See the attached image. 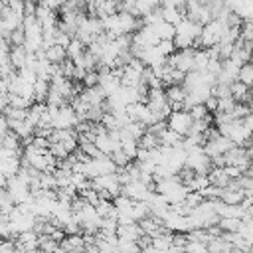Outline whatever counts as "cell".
<instances>
[{
  "label": "cell",
  "mask_w": 253,
  "mask_h": 253,
  "mask_svg": "<svg viewBox=\"0 0 253 253\" xmlns=\"http://www.w3.org/2000/svg\"><path fill=\"white\" fill-rule=\"evenodd\" d=\"M154 192H158L170 206H174V204L186 200V196H188L190 190L186 188V184H184V182L180 180V176L176 174V176H172V178H164V180L154 182Z\"/></svg>",
  "instance_id": "1"
},
{
  "label": "cell",
  "mask_w": 253,
  "mask_h": 253,
  "mask_svg": "<svg viewBox=\"0 0 253 253\" xmlns=\"http://www.w3.org/2000/svg\"><path fill=\"white\" fill-rule=\"evenodd\" d=\"M49 115H51V128H75L79 125V117L75 113L73 107L63 105V107H49Z\"/></svg>",
  "instance_id": "2"
},
{
  "label": "cell",
  "mask_w": 253,
  "mask_h": 253,
  "mask_svg": "<svg viewBox=\"0 0 253 253\" xmlns=\"http://www.w3.org/2000/svg\"><path fill=\"white\" fill-rule=\"evenodd\" d=\"M144 103L160 121H166L168 115L172 113V107L168 103V97H166L164 89H148V95H146Z\"/></svg>",
  "instance_id": "3"
},
{
  "label": "cell",
  "mask_w": 253,
  "mask_h": 253,
  "mask_svg": "<svg viewBox=\"0 0 253 253\" xmlns=\"http://www.w3.org/2000/svg\"><path fill=\"white\" fill-rule=\"evenodd\" d=\"M186 168L194 170L196 174H210L213 164H211V158L206 154L204 146H194L186 150Z\"/></svg>",
  "instance_id": "4"
},
{
  "label": "cell",
  "mask_w": 253,
  "mask_h": 253,
  "mask_svg": "<svg viewBox=\"0 0 253 253\" xmlns=\"http://www.w3.org/2000/svg\"><path fill=\"white\" fill-rule=\"evenodd\" d=\"M8 219H10V225L16 233V237L20 233H26V231H32L34 229V223H36V215L26 211L22 206H14L8 213Z\"/></svg>",
  "instance_id": "5"
},
{
  "label": "cell",
  "mask_w": 253,
  "mask_h": 253,
  "mask_svg": "<svg viewBox=\"0 0 253 253\" xmlns=\"http://www.w3.org/2000/svg\"><path fill=\"white\" fill-rule=\"evenodd\" d=\"M192 125H194V119L190 117L188 111H172L166 119V126L178 132L180 136H186L192 130Z\"/></svg>",
  "instance_id": "6"
},
{
  "label": "cell",
  "mask_w": 253,
  "mask_h": 253,
  "mask_svg": "<svg viewBox=\"0 0 253 253\" xmlns=\"http://www.w3.org/2000/svg\"><path fill=\"white\" fill-rule=\"evenodd\" d=\"M6 192H8V196L12 198V202H14L16 206H22L24 202H28V200L32 198V188H30L26 182H22L18 176L8 178Z\"/></svg>",
  "instance_id": "7"
},
{
  "label": "cell",
  "mask_w": 253,
  "mask_h": 253,
  "mask_svg": "<svg viewBox=\"0 0 253 253\" xmlns=\"http://www.w3.org/2000/svg\"><path fill=\"white\" fill-rule=\"evenodd\" d=\"M121 194L128 196V198L134 200V202H148L150 196L154 194V186H148V184H144V182H140V180H130L128 184L123 186Z\"/></svg>",
  "instance_id": "8"
},
{
  "label": "cell",
  "mask_w": 253,
  "mask_h": 253,
  "mask_svg": "<svg viewBox=\"0 0 253 253\" xmlns=\"http://www.w3.org/2000/svg\"><path fill=\"white\" fill-rule=\"evenodd\" d=\"M223 162H225V166H237L241 172H247L251 158L247 156V148L245 146H237L235 144L223 154Z\"/></svg>",
  "instance_id": "9"
},
{
  "label": "cell",
  "mask_w": 253,
  "mask_h": 253,
  "mask_svg": "<svg viewBox=\"0 0 253 253\" xmlns=\"http://www.w3.org/2000/svg\"><path fill=\"white\" fill-rule=\"evenodd\" d=\"M117 237L140 241V239L144 237V231H142V227H140L138 221H126V223H119V227H117Z\"/></svg>",
  "instance_id": "10"
},
{
  "label": "cell",
  "mask_w": 253,
  "mask_h": 253,
  "mask_svg": "<svg viewBox=\"0 0 253 253\" xmlns=\"http://www.w3.org/2000/svg\"><path fill=\"white\" fill-rule=\"evenodd\" d=\"M59 247H63L67 253H85V237H83V233L65 235L59 241Z\"/></svg>",
  "instance_id": "11"
},
{
  "label": "cell",
  "mask_w": 253,
  "mask_h": 253,
  "mask_svg": "<svg viewBox=\"0 0 253 253\" xmlns=\"http://www.w3.org/2000/svg\"><path fill=\"white\" fill-rule=\"evenodd\" d=\"M28 57H30V51H28L24 45H12V47H10V65H12L16 71H20L22 67H26Z\"/></svg>",
  "instance_id": "12"
},
{
  "label": "cell",
  "mask_w": 253,
  "mask_h": 253,
  "mask_svg": "<svg viewBox=\"0 0 253 253\" xmlns=\"http://www.w3.org/2000/svg\"><path fill=\"white\" fill-rule=\"evenodd\" d=\"M233 245L231 241H227V237L221 233L217 237H211L208 241V253H233Z\"/></svg>",
  "instance_id": "13"
},
{
  "label": "cell",
  "mask_w": 253,
  "mask_h": 253,
  "mask_svg": "<svg viewBox=\"0 0 253 253\" xmlns=\"http://www.w3.org/2000/svg\"><path fill=\"white\" fill-rule=\"evenodd\" d=\"M43 53H45V59H47L49 63H53V65H59V63H63V61L67 59V51H65V47H63V45H57V43L45 47Z\"/></svg>",
  "instance_id": "14"
},
{
  "label": "cell",
  "mask_w": 253,
  "mask_h": 253,
  "mask_svg": "<svg viewBox=\"0 0 253 253\" xmlns=\"http://www.w3.org/2000/svg\"><path fill=\"white\" fill-rule=\"evenodd\" d=\"M148 28H150L160 40H174V36H176V26H172V24H168V22H164V20H160V22L148 26Z\"/></svg>",
  "instance_id": "15"
},
{
  "label": "cell",
  "mask_w": 253,
  "mask_h": 253,
  "mask_svg": "<svg viewBox=\"0 0 253 253\" xmlns=\"http://www.w3.org/2000/svg\"><path fill=\"white\" fill-rule=\"evenodd\" d=\"M231 97L237 101V103H249L253 93H251V87L243 85L241 81H233L231 83Z\"/></svg>",
  "instance_id": "16"
},
{
  "label": "cell",
  "mask_w": 253,
  "mask_h": 253,
  "mask_svg": "<svg viewBox=\"0 0 253 253\" xmlns=\"http://www.w3.org/2000/svg\"><path fill=\"white\" fill-rule=\"evenodd\" d=\"M208 178H210V184L211 186H217V188H227L231 184V178L225 174V170L223 168H215V166L210 170Z\"/></svg>",
  "instance_id": "17"
},
{
  "label": "cell",
  "mask_w": 253,
  "mask_h": 253,
  "mask_svg": "<svg viewBox=\"0 0 253 253\" xmlns=\"http://www.w3.org/2000/svg\"><path fill=\"white\" fill-rule=\"evenodd\" d=\"M158 140H160V146H182L184 136H180L178 132H174L172 128H168V126H166V128L160 132Z\"/></svg>",
  "instance_id": "18"
},
{
  "label": "cell",
  "mask_w": 253,
  "mask_h": 253,
  "mask_svg": "<svg viewBox=\"0 0 253 253\" xmlns=\"http://www.w3.org/2000/svg\"><path fill=\"white\" fill-rule=\"evenodd\" d=\"M65 51H67V59H71V61H75L77 57H81L85 51H87V45L81 42V40H77V38H73L71 42H69V45L65 47Z\"/></svg>",
  "instance_id": "19"
},
{
  "label": "cell",
  "mask_w": 253,
  "mask_h": 253,
  "mask_svg": "<svg viewBox=\"0 0 253 253\" xmlns=\"http://www.w3.org/2000/svg\"><path fill=\"white\" fill-rule=\"evenodd\" d=\"M47 93H49V81L38 79L34 83V103H45Z\"/></svg>",
  "instance_id": "20"
},
{
  "label": "cell",
  "mask_w": 253,
  "mask_h": 253,
  "mask_svg": "<svg viewBox=\"0 0 253 253\" xmlns=\"http://www.w3.org/2000/svg\"><path fill=\"white\" fill-rule=\"evenodd\" d=\"M117 251L119 253H140L142 247L138 241H132V239H117Z\"/></svg>",
  "instance_id": "21"
},
{
  "label": "cell",
  "mask_w": 253,
  "mask_h": 253,
  "mask_svg": "<svg viewBox=\"0 0 253 253\" xmlns=\"http://www.w3.org/2000/svg\"><path fill=\"white\" fill-rule=\"evenodd\" d=\"M210 63V51L208 49H196L194 51V71H206Z\"/></svg>",
  "instance_id": "22"
},
{
  "label": "cell",
  "mask_w": 253,
  "mask_h": 253,
  "mask_svg": "<svg viewBox=\"0 0 253 253\" xmlns=\"http://www.w3.org/2000/svg\"><path fill=\"white\" fill-rule=\"evenodd\" d=\"M217 225H219V229L223 233H237L239 225H241V219H237V217H221L217 221Z\"/></svg>",
  "instance_id": "23"
},
{
  "label": "cell",
  "mask_w": 253,
  "mask_h": 253,
  "mask_svg": "<svg viewBox=\"0 0 253 253\" xmlns=\"http://www.w3.org/2000/svg\"><path fill=\"white\" fill-rule=\"evenodd\" d=\"M186 16L178 12V8H162V20L172 24V26H178Z\"/></svg>",
  "instance_id": "24"
},
{
  "label": "cell",
  "mask_w": 253,
  "mask_h": 253,
  "mask_svg": "<svg viewBox=\"0 0 253 253\" xmlns=\"http://www.w3.org/2000/svg\"><path fill=\"white\" fill-rule=\"evenodd\" d=\"M237 81H241V83L247 85V87L253 85V63H251V61H249V63H243V65L239 67Z\"/></svg>",
  "instance_id": "25"
},
{
  "label": "cell",
  "mask_w": 253,
  "mask_h": 253,
  "mask_svg": "<svg viewBox=\"0 0 253 253\" xmlns=\"http://www.w3.org/2000/svg\"><path fill=\"white\" fill-rule=\"evenodd\" d=\"M188 113H190V117L194 121H204V119H210L211 117V113L206 109V105H194V107L188 109Z\"/></svg>",
  "instance_id": "26"
},
{
  "label": "cell",
  "mask_w": 253,
  "mask_h": 253,
  "mask_svg": "<svg viewBox=\"0 0 253 253\" xmlns=\"http://www.w3.org/2000/svg\"><path fill=\"white\" fill-rule=\"evenodd\" d=\"M0 237L2 239H14L16 237V233H14L12 225H10L8 215H0Z\"/></svg>",
  "instance_id": "27"
},
{
  "label": "cell",
  "mask_w": 253,
  "mask_h": 253,
  "mask_svg": "<svg viewBox=\"0 0 253 253\" xmlns=\"http://www.w3.org/2000/svg\"><path fill=\"white\" fill-rule=\"evenodd\" d=\"M211 95L217 97V99H227V97H231V85L215 81V85L211 87Z\"/></svg>",
  "instance_id": "28"
},
{
  "label": "cell",
  "mask_w": 253,
  "mask_h": 253,
  "mask_svg": "<svg viewBox=\"0 0 253 253\" xmlns=\"http://www.w3.org/2000/svg\"><path fill=\"white\" fill-rule=\"evenodd\" d=\"M111 158H113V162L117 164V168H125V166H128V164L132 162V160H130V158H128L121 148H119V150H115V152L111 154Z\"/></svg>",
  "instance_id": "29"
},
{
  "label": "cell",
  "mask_w": 253,
  "mask_h": 253,
  "mask_svg": "<svg viewBox=\"0 0 253 253\" xmlns=\"http://www.w3.org/2000/svg\"><path fill=\"white\" fill-rule=\"evenodd\" d=\"M241 40L253 43V20H243V24H241Z\"/></svg>",
  "instance_id": "30"
},
{
  "label": "cell",
  "mask_w": 253,
  "mask_h": 253,
  "mask_svg": "<svg viewBox=\"0 0 253 253\" xmlns=\"http://www.w3.org/2000/svg\"><path fill=\"white\" fill-rule=\"evenodd\" d=\"M237 101L233 97H227V99H219V105H217V111L215 113H231L235 109Z\"/></svg>",
  "instance_id": "31"
},
{
  "label": "cell",
  "mask_w": 253,
  "mask_h": 253,
  "mask_svg": "<svg viewBox=\"0 0 253 253\" xmlns=\"http://www.w3.org/2000/svg\"><path fill=\"white\" fill-rule=\"evenodd\" d=\"M8 42H10L12 45H24V42H26V34H24V30H22V28L14 30V32L8 36Z\"/></svg>",
  "instance_id": "32"
},
{
  "label": "cell",
  "mask_w": 253,
  "mask_h": 253,
  "mask_svg": "<svg viewBox=\"0 0 253 253\" xmlns=\"http://www.w3.org/2000/svg\"><path fill=\"white\" fill-rule=\"evenodd\" d=\"M186 253H208V245L206 243H200V241H188Z\"/></svg>",
  "instance_id": "33"
},
{
  "label": "cell",
  "mask_w": 253,
  "mask_h": 253,
  "mask_svg": "<svg viewBox=\"0 0 253 253\" xmlns=\"http://www.w3.org/2000/svg\"><path fill=\"white\" fill-rule=\"evenodd\" d=\"M83 85L85 87H95V85H99V71L95 69V71H89L85 77H83Z\"/></svg>",
  "instance_id": "34"
},
{
  "label": "cell",
  "mask_w": 253,
  "mask_h": 253,
  "mask_svg": "<svg viewBox=\"0 0 253 253\" xmlns=\"http://www.w3.org/2000/svg\"><path fill=\"white\" fill-rule=\"evenodd\" d=\"M8 132H10V125H8V119L0 113V144H2V140L8 136Z\"/></svg>",
  "instance_id": "35"
},
{
  "label": "cell",
  "mask_w": 253,
  "mask_h": 253,
  "mask_svg": "<svg viewBox=\"0 0 253 253\" xmlns=\"http://www.w3.org/2000/svg\"><path fill=\"white\" fill-rule=\"evenodd\" d=\"M204 105H206V109H208V111H210V113L213 115V113L217 111V105H219V99H217V97H213V95H210V97L206 99V103H204Z\"/></svg>",
  "instance_id": "36"
},
{
  "label": "cell",
  "mask_w": 253,
  "mask_h": 253,
  "mask_svg": "<svg viewBox=\"0 0 253 253\" xmlns=\"http://www.w3.org/2000/svg\"><path fill=\"white\" fill-rule=\"evenodd\" d=\"M10 107V95L8 93H4V91H0V113L4 115V111Z\"/></svg>",
  "instance_id": "37"
},
{
  "label": "cell",
  "mask_w": 253,
  "mask_h": 253,
  "mask_svg": "<svg viewBox=\"0 0 253 253\" xmlns=\"http://www.w3.org/2000/svg\"><path fill=\"white\" fill-rule=\"evenodd\" d=\"M140 253H164L162 249H158V247H154L152 243L150 245H146V247H142V251Z\"/></svg>",
  "instance_id": "38"
},
{
  "label": "cell",
  "mask_w": 253,
  "mask_h": 253,
  "mask_svg": "<svg viewBox=\"0 0 253 253\" xmlns=\"http://www.w3.org/2000/svg\"><path fill=\"white\" fill-rule=\"evenodd\" d=\"M247 174H249V176H253V160L249 162V168H247Z\"/></svg>",
  "instance_id": "39"
},
{
  "label": "cell",
  "mask_w": 253,
  "mask_h": 253,
  "mask_svg": "<svg viewBox=\"0 0 253 253\" xmlns=\"http://www.w3.org/2000/svg\"><path fill=\"white\" fill-rule=\"evenodd\" d=\"M247 105H249V109H251V113H253V97H251V101H249Z\"/></svg>",
  "instance_id": "40"
},
{
  "label": "cell",
  "mask_w": 253,
  "mask_h": 253,
  "mask_svg": "<svg viewBox=\"0 0 253 253\" xmlns=\"http://www.w3.org/2000/svg\"><path fill=\"white\" fill-rule=\"evenodd\" d=\"M247 146H253V134H251V138H249V142H247ZM245 146V148H247Z\"/></svg>",
  "instance_id": "41"
},
{
  "label": "cell",
  "mask_w": 253,
  "mask_h": 253,
  "mask_svg": "<svg viewBox=\"0 0 253 253\" xmlns=\"http://www.w3.org/2000/svg\"><path fill=\"white\" fill-rule=\"evenodd\" d=\"M249 243H251V251H253V237H251V239H249Z\"/></svg>",
  "instance_id": "42"
},
{
  "label": "cell",
  "mask_w": 253,
  "mask_h": 253,
  "mask_svg": "<svg viewBox=\"0 0 253 253\" xmlns=\"http://www.w3.org/2000/svg\"><path fill=\"white\" fill-rule=\"evenodd\" d=\"M251 93H253V85H251Z\"/></svg>",
  "instance_id": "43"
}]
</instances>
